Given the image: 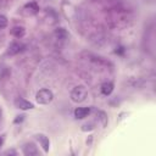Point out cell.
I'll return each instance as SVG.
<instances>
[{"label": "cell", "instance_id": "9", "mask_svg": "<svg viewBox=\"0 0 156 156\" xmlns=\"http://www.w3.org/2000/svg\"><path fill=\"white\" fill-rule=\"evenodd\" d=\"M37 138H38V140L40 141V144H41L44 151L48 152V151H49V146H50V141H49V139H48L45 135H43V134H38Z\"/></svg>", "mask_w": 156, "mask_h": 156}, {"label": "cell", "instance_id": "1", "mask_svg": "<svg viewBox=\"0 0 156 156\" xmlns=\"http://www.w3.org/2000/svg\"><path fill=\"white\" fill-rule=\"evenodd\" d=\"M88 95L87 88L84 85H77L71 91V100L73 102H83Z\"/></svg>", "mask_w": 156, "mask_h": 156}, {"label": "cell", "instance_id": "5", "mask_svg": "<svg viewBox=\"0 0 156 156\" xmlns=\"http://www.w3.org/2000/svg\"><path fill=\"white\" fill-rule=\"evenodd\" d=\"M89 113H90V108L89 107H77L74 110V117L78 118V119L85 118Z\"/></svg>", "mask_w": 156, "mask_h": 156}, {"label": "cell", "instance_id": "6", "mask_svg": "<svg viewBox=\"0 0 156 156\" xmlns=\"http://www.w3.org/2000/svg\"><path fill=\"white\" fill-rule=\"evenodd\" d=\"M23 154L27 156H35V155H38V149L34 144L29 143L23 146Z\"/></svg>", "mask_w": 156, "mask_h": 156}, {"label": "cell", "instance_id": "4", "mask_svg": "<svg viewBox=\"0 0 156 156\" xmlns=\"http://www.w3.org/2000/svg\"><path fill=\"white\" fill-rule=\"evenodd\" d=\"M23 49H24V45H23L22 43H20V41H13V43H11V44L9 45L7 52H9L10 55H16V54H20L21 51H23Z\"/></svg>", "mask_w": 156, "mask_h": 156}, {"label": "cell", "instance_id": "3", "mask_svg": "<svg viewBox=\"0 0 156 156\" xmlns=\"http://www.w3.org/2000/svg\"><path fill=\"white\" fill-rule=\"evenodd\" d=\"M13 104H15V106H16L17 108H20V110H32V108H34V105H33L30 101H27V100L23 99V98H17V99H15Z\"/></svg>", "mask_w": 156, "mask_h": 156}, {"label": "cell", "instance_id": "11", "mask_svg": "<svg viewBox=\"0 0 156 156\" xmlns=\"http://www.w3.org/2000/svg\"><path fill=\"white\" fill-rule=\"evenodd\" d=\"M24 9H26L29 13H37V12L39 11V6H38V4H37V2H34V1H32V2L27 4V5L24 6Z\"/></svg>", "mask_w": 156, "mask_h": 156}, {"label": "cell", "instance_id": "10", "mask_svg": "<svg viewBox=\"0 0 156 156\" xmlns=\"http://www.w3.org/2000/svg\"><path fill=\"white\" fill-rule=\"evenodd\" d=\"M55 37L58 39V40H65L68 38V33L65 28H57L55 30Z\"/></svg>", "mask_w": 156, "mask_h": 156}, {"label": "cell", "instance_id": "14", "mask_svg": "<svg viewBox=\"0 0 156 156\" xmlns=\"http://www.w3.org/2000/svg\"><path fill=\"white\" fill-rule=\"evenodd\" d=\"M17 117H18V118H16V119H15V123H17V122H21V121H23V117H24V116L22 115V116H17Z\"/></svg>", "mask_w": 156, "mask_h": 156}, {"label": "cell", "instance_id": "2", "mask_svg": "<svg viewBox=\"0 0 156 156\" xmlns=\"http://www.w3.org/2000/svg\"><path fill=\"white\" fill-rule=\"evenodd\" d=\"M52 99H54V94L49 89H40L35 94V100L40 105H48L52 101Z\"/></svg>", "mask_w": 156, "mask_h": 156}, {"label": "cell", "instance_id": "15", "mask_svg": "<svg viewBox=\"0 0 156 156\" xmlns=\"http://www.w3.org/2000/svg\"><path fill=\"white\" fill-rule=\"evenodd\" d=\"M2 143H4V140H2V138L0 136V147H1V145H2Z\"/></svg>", "mask_w": 156, "mask_h": 156}, {"label": "cell", "instance_id": "8", "mask_svg": "<svg viewBox=\"0 0 156 156\" xmlns=\"http://www.w3.org/2000/svg\"><path fill=\"white\" fill-rule=\"evenodd\" d=\"M26 33V29L22 27V26H15L12 29H11V34L16 38H22Z\"/></svg>", "mask_w": 156, "mask_h": 156}, {"label": "cell", "instance_id": "12", "mask_svg": "<svg viewBox=\"0 0 156 156\" xmlns=\"http://www.w3.org/2000/svg\"><path fill=\"white\" fill-rule=\"evenodd\" d=\"M6 26H7V18H6V16L0 15V30L4 29Z\"/></svg>", "mask_w": 156, "mask_h": 156}, {"label": "cell", "instance_id": "13", "mask_svg": "<svg viewBox=\"0 0 156 156\" xmlns=\"http://www.w3.org/2000/svg\"><path fill=\"white\" fill-rule=\"evenodd\" d=\"M16 155V151L15 150H7V151H5V155Z\"/></svg>", "mask_w": 156, "mask_h": 156}, {"label": "cell", "instance_id": "7", "mask_svg": "<svg viewBox=\"0 0 156 156\" xmlns=\"http://www.w3.org/2000/svg\"><path fill=\"white\" fill-rule=\"evenodd\" d=\"M100 90H101V93H102L104 95H106V96L110 95V94L113 91V83H111V82H105V83H102Z\"/></svg>", "mask_w": 156, "mask_h": 156}]
</instances>
